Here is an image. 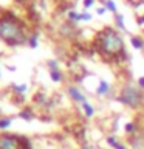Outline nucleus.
Wrapping results in <instances>:
<instances>
[{
	"mask_svg": "<svg viewBox=\"0 0 144 149\" xmlns=\"http://www.w3.org/2000/svg\"><path fill=\"white\" fill-rule=\"evenodd\" d=\"M0 39L9 45H20L26 40L25 28L12 14L0 17Z\"/></svg>",
	"mask_w": 144,
	"mask_h": 149,
	"instance_id": "1",
	"label": "nucleus"
},
{
	"mask_svg": "<svg viewBox=\"0 0 144 149\" xmlns=\"http://www.w3.org/2000/svg\"><path fill=\"white\" fill-rule=\"evenodd\" d=\"M98 47L105 56H118L124 51V42L118 31L107 28L98 36Z\"/></svg>",
	"mask_w": 144,
	"mask_h": 149,
	"instance_id": "2",
	"label": "nucleus"
},
{
	"mask_svg": "<svg viewBox=\"0 0 144 149\" xmlns=\"http://www.w3.org/2000/svg\"><path fill=\"white\" fill-rule=\"evenodd\" d=\"M119 101L123 102L124 106H129V107H138L143 101V93L139 92L138 87L132 86V84H127L123 92L119 95Z\"/></svg>",
	"mask_w": 144,
	"mask_h": 149,
	"instance_id": "3",
	"label": "nucleus"
},
{
	"mask_svg": "<svg viewBox=\"0 0 144 149\" xmlns=\"http://www.w3.org/2000/svg\"><path fill=\"white\" fill-rule=\"evenodd\" d=\"M19 148H20V144H19V140L14 135L8 134L0 135V149H19Z\"/></svg>",
	"mask_w": 144,
	"mask_h": 149,
	"instance_id": "4",
	"label": "nucleus"
},
{
	"mask_svg": "<svg viewBox=\"0 0 144 149\" xmlns=\"http://www.w3.org/2000/svg\"><path fill=\"white\" fill-rule=\"evenodd\" d=\"M68 95L71 96V100H74L76 102H79V104H84V102H87L85 96H84V93L79 90L78 87H68Z\"/></svg>",
	"mask_w": 144,
	"mask_h": 149,
	"instance_id": "5",
	"label": "nucleus"
},
{
	"mask_svg": "<svg viewBox=\"0 0 144 149\" xmlns=\"http://www.w3.org/2000/svg\"><path fill=\"white\" fill-rule=\"evenodd\" d=\"M98 95H109L110 93V84L109 82H105V81H101L99 82V87H98Z\"/></svg>",
	"mask_w": 144,
	"mask_h": 149,
	"instance_id": "6",
	"label": "nucleus"
},
{
	"mask_svg": "<svg viewBox=\"0 0 144 149\" xmlns=\"http://www.w3.org/2000/svg\"><path fill=\"white\" fill-rule=\"evenodd\" d=\"M82 109H84V113H85L87 118H90V116L95 115V107H93L90 102H84V104H82Z\"/></svg>",
	"mask_w": 144,
	"mask_h": 149,
	"instance_id": "7",
	"label": "nucleus"
},
{
	"mask_svg": "<svg viewBox=\"0 0 144 149\" xmlns=\"http://www.w3.org/2000/svg\"><path fill=\"white\" fill-rule=\"evenodd\" d=\"M110 144H111V148H115V149H127V146H124V144H121L118 140H116L115 137H109V140H107Z\"/></svg>",
	"mask_w": 144,
	"mask_h": 149,
	"instance_id": "8",
	"label": "nucleus"
},
{
	"mask_svg": "<svg viewBox=\"0 0 144 149\" xmlns=\"http://www.w3.org/2000/svg\"><path fill=\"white\" fill-rule=\"evenodd\" d=\"M132 146L133 149H144V140H141V135H138L136 140H132Z\"/></svg>",
	"mask_w": 144,
	"mask_h": 149,
	"instance_id": "9",
	"label": "nucleus"
},
{
	"mask_svg": "<svg viewBox=\"0 0 144 149\" xmlns=\"http://www.w3.org/2000/svg\"><path fill=\"white\" fill-rule=\"evenodd\" d=\"M50 76H51V79H53L54 82L62 81V73H60L59 70H51V72H50Z\"/></svg>",
	"mask_w": 144,
	"mask_h": 149,
	"instance_id": "10",
	"label": "nucleus"
},
{
	"mask_svg": "<svg viewBox=\"0 0 144 149\" xmlns=\"http://www.w3.org/2000/svg\"><path fill=\"white\" fill-rule=\"evenodd\" d=\"M132 45L135 47V48H143V40L138 39V37H133V39H132Z\"/></svg>",
	"mask_w": 144,
	"mask_h": 149,
	"instance_id": "11",
	"label": "nucleus"
},
{
	"mask_svg": "<svg viewBox=\"0 0 144 149\" xmlns=\"http://www.w3.org/2000/svg\"><path fill=\"white\" fill-rule=\"evenodd\" d=\"M9 124H11V120L9 118H2L0 120V129H6Z\"/></svg>",
	"mask_w": 144,
	"mask_h": 149,
	"instance_id": "12",
	"label": "nucleus"
},
{
	"mask_svg": "<svg viewBox=\"0 0 144 149\" xmlns=\"http://www.w3.org/2000/svg\"><path fill=\"white\" fill-rule=\"evenodd\" d=\"M105 6H107V9H110L111 13H116V5L111 2V0H107V2H105Z\"/></svg>",
	"mask_w": 144,
	"mask_h": 149,
	"instance_id": "13",
	"label": "nucleus"
},
{
	"mask_svg": "<svg viewBox=\"0 0 144 149\" xmlns=\"http://www.w3.org/2000/svg\"><path fill=\"white\" fill-rule=\"evenodd\" d=\"M116 23H118V26L121 28V30H123V28H124V22H123V17H121L119 14H116Z\"/></svg>",
	"mask_w": 144,
	"mask_h": 149,
	"instance_id": "14",
	"label": "nucleus"
},
{
	"mask_svg": "<svg viewBox=\"0 0 144 149\" xmlns=\"http://www.w3.org/2000/svg\"><path fill=\"white\" fill-rule=\"evenodd\" d=\"M125 130H127L129 134H133L135 132V124L133 123H129L127 126H125Z\"/></svg>",
	"mask_w": 144,
	"mask_h": 149,
	"instance_id": "15",
	"label": "nucleus"
},
{
	"mask_svg": "<svg viewBox=\"0 0 144 149\" xmlns=\"http://www.w3.org/2000/svg\"><path fill=\"white\" fill-rule=\"evenodd\" d=\"M14 90H16V92H25L26 86H16V87H14Z\"/></svg>",
	"mask_w": 144,
	"mask_h": 149,
	"instance_id": "16",
	"label": "nucleus"
},
{
	"mask_svg": "<svg viewBox=\"0 0 144 149\" xmlns=\"http://www.w3.org/2000/svg\"><path fill=\"white\" fill-rule=\"evenodd\" d=\"M22 116L23 118H26V120H30V118H33V115L30 113V112L28 110H25V112H22Z\"/></svg>",
	"mask_w": 144,
	"mask_h": 149,
	"instance_id": "17",
	"label": "nucleus"
},
{
	"mask_svg": "<svg viewBox=\"0 0 144 149\" xmlns=\"http://www.w3.org/2000/svg\"><path fill=\"white\" fill-rule=\"evenodd\" d=\"M138 86H139V88H144V76L138 79Z\"/></svg>",
	"mask_w": 144,
	"mask_h": 149,
	"instance_id": "18",
	"label": "nucleus"
},
{
	"mask_svg": "<svg viewBox=\"0 0 144 149\" xmlns=\"http://www.w3.org/2000/svg\"><path fill=\"white\" fill-rule=\"evenodd\" d=\"M93 2H95V0H85V3H84V5H85V6L88 8L90 5H93Z\"/></svg>",
	"mask_w": 144,
	"mask_h": 149,
	"instance_id": "19",
	"label": "nucleus"
},
{
	"mask_svg": "<svg viewBox=\"0 0 144 149\" xmlns=\"http://www.w3.org/2000/svg\"><path fill=\"white\" fill-rule=\"evenodd\" d=\"M104 11H105V8H99V9H98V14H102Z\"/></svg>",
	"mask_w": 144,
	"mask_h": 149,
	"instance_id": "20",
	"label": "nucleus"
}]
</instances>
